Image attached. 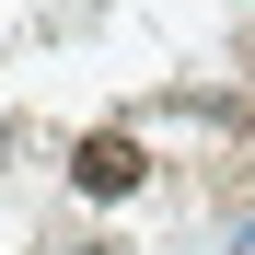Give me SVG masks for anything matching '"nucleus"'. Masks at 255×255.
I'll return each mask as SVG.
<instances>
[{
    "label": "nucleus",
    "instance_id": "obj_1",
    "mask_svg": "<svg viewBox=\"0 0 255 255\" xmlns=\"http://www.w3.org/2000/svg\"><path fill=\"white\" fill-rule=\"evenodd\" d=\"M139 174H151V162H139V139H128V128H93V139L70 151V186H81V197H128Z\"/></svg>",
    "mask_w": 255,
    "mask_h": 255
},
{
    "label": "nucleus",
    "instance_id": "obj_2",
    "mask_svg": "<svg viewBox=\"0 0 255 255\" xmlns=\"http://www.w3.org/2000/svg\"><path fill=\"white\" fill-rule=\"evenodd\" d=\"M232 255H255V221H244V232H232Z\"/></svg>",
    "mask_w": 255,
    "mask_h": 255
}]
</instances>
